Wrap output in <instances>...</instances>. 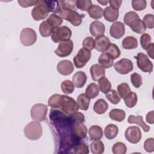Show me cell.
<instances>
[{
  "mask_svg": "<svg viewBox=\"0 0 154 154\" xmlns=\"http://www.w3.org/2000/svg\"><path fill=\"white\" fill-rule=\"evenodd\" d=\"M91 56L90 51L85 48H81L73 58V63L76 68L84 67L90 60Z\"/></svg>",
  "mask_w": 154,
  "mask_h": 154,
  "instance_id": "obj_8",
  "label": "cell"
},
{
  "mask_svg": "<svg viewBox=\"0 0 154 154\" xmlns=\"http://www.w3.org/2000/svg\"><path fill=\"white\" fill-rule=\"evenodd\" d=\"M153 111H151L149 112L146 117V122L150 124H153L154 123V118H153Z\"/></svg>",
  "mask_w": 154,
  "mask_h": 154,
  "instance_id": "obj_58",
  "label": "cell"
},
{
  "mask_svg": "<svg viewBox=\"0 0 154 154\" xmlns=\"http://www.w3.org/2000/svg\"><path fill=\"white\" fill-rule=\"evenodd\" d=\"M73 48V42L69 39L66 41L60 42L57 48L55 50L57 55L60 57H66L70 55Z\"/></svg>",
  "mask_w": 154,
  "mask_h": 154,
  "instance_id": "obj_10",
  "label": "cell"
},
{
  "mask_svg": "<svg viewBox=\"0 0 154 154\" xmlns=\"http://www.w3.org/2000/svg\"><path fill=\"white\" fill-rule=\"evenodd\" d=\"M112 151L114 154H125L127 151V147L122 142H117L113 145Z\"/></svg>",
  "mask_w": 154,
  "mask_h": 154,
  "instance_id": "obj_45",
  "label": "cell"
},
{
  "mask_svg": "<svg viewBox=\"0 0 154 154\" xmlns=\"http://www.w3.org/2000/svg\"><path fill=\"white\" fill-rule=\"evenodd\" d=\"M87 77L86 74L82 71H78L76 72L72 78V81L75 86L77 88H82L85 84Z\"/></svg>",
  "mask_w": 154,
  "mask_h": 154,
  "instance_id": "obj_21",
  "label": "cell"
},
{
  "mask_svg": "<svg viewBox=\"0 0 154 154\" xmlns=\"http://www.w3.org/2000/svg\"><path fill=\"white\" fill-rule=\"evenodd\" d=\"M117 91L121 98L124 99L131 91L129 85L125 82H123L118 85Z\"/></svg>",
  "mask_w": 154,
  "mask_h": 154,
  "instance_id": "obj_44",
  "label": "cell"
},
{
  "mask_svg": "<svg viewBox=\"0 0 154 154\" xmlns=\"http://www.w3.org/2000/svg\"><path fill=\"white\" fill-rule=\"evenodd\" d=\"M88 134L90 138L92 140H100L103 137V131L99 126H91L88 129Z\"/></svg>",
  "mask_w": 154,
  "mask_h": 154,
  "instance_id": "obj_29",
  "label": "cell"
},
{
  "mask_svg": "<svg viewBox=\"0 0 154 154\" xmlns=\"http://www.w3.org/2000/svg\"><path fill=\"white\" fill-rule=\"evenodd\" d=\"M108 108V104L103 99H99L93 105L94 111L98 114H104Z\"/></svg>",
  "mask_w": 154,
  "mask_h": 154,
  "instance_id": "obj_24",
  "label": "cell"
},
{
  "mask_svg": "<svg viewBox=\"0 0 154 154\" xmlns=\"http://www.w3.org/2000/svg\"><path fill=\"white\" fill-rule=\"evenodd\" d=\"M105 97L109 102L114 105L119 103L121 100L119 94L115 90H110L105 94Z\"/></svg>",
  "mask_w": 154,
  "mask_h": 154,
  "instance_id": "obj_36",
  "label": "cell"
},
{
  "mask_svg": "<svg viewBox=\"0 0 154 154\" xmlns=\"http://www.w3.org/2000/svg\"><path fill=\"white\" fill-rule=\"evenodd\" d=\"M57 69L59 73L67 76L70 75L74 70V66L72 61L67 60L60 61L57 66Z\"/></svg>",
  "mask_w": 154,
  "mask_h": 154,
  "instance_id": "obj_14",
  "label": "cell"
},
{
  "mask_svg": "<svg viewBox=\"0 0 154 154\" xmlns=\"http://www.w3.org/2000/svg\"><path fill=\"white\" fill-rule=\"evenodd\" d=\"M71 36V29L67 26H61L55 29L51 35V40L55 43H58L68 40Z\"/></svg>",
  "mask_w": 154,
  "mask_h": 154,
  "instance_id": "obj_4",
  "label": "cell"
},
{
  "mask_svg": "<svg viewBox=\"0 0 154 154\" xmlns=\"http://www.w3.org/2000/svg\"><path fill=\"white\" fill-rule=\"evenodd\" d=\"M87 133V128L83 123L77 125L72 128V134L73 138L77 141L84 139L86 137Z\"/></svg>",
  "mask_w": 154,
  "mask_h": 154,
  "instance_id": "obj_16",
  "label": "cell"
},
{
  "mask_svg": "<svg viewBox=\"0 0 154 154\" xmlns=\"http://www.w3.org/2000/svg\"><path fill=\"white\" fill-rule=\"evenodd\" d=\"M65 114L69 116L79 109V106L75 100L66 95H61L60 100L59 108Z\"/></svg>",
  "mask_w": 154,
  "mask_h": 154,
  "instance_id": "obj_1",
  "label": "cell"
},
{
  "mask_svg": "<svg viewBox=\"0 0 154 154\" xmlns=\"http://www.w3.org/2000/svg\"><path fill=\"white\" fill-rule=\"evenodd\" d=\"M90 75L94 81H97L105 75V69L99 64H94L90 67Z\"/></svg>",
  "mask_w": 154,
  "mask_h": 154,
  "instance_id": "obj_18",
  "label": "cell"
},
{
  "mask_svg": "<svg viewBox=\"0 0 154 154\" xmlns=\"http://www.w3.org/2000/svg\"><path fill=\"white\" fill-rule=\"evenodd\" d=\"M47 20L55 29L60 27L63 22V19L60 16L54 13L50 14Z\"/></svg>",
  "mask_w": 154,
  "mask_h": 154,
  "instance_id": "obj_40",
  "label": "cell"
},
{
  "mask_svg": "<svg viewBox=\"0 0 154 154\" xmlns=\"http://www.w3.org/2000/svg\"><path fill=\"white\" fill-rule=\"evenodd\" d=\"M89 30L91 34L97 38L103 35L105 31V26L102 22L95 20L90 23Z\"/></svg>",
  "mask_w": 154,
  "mask_h": 154,
  "instance_id": "obj_15",
  "label": "cell"
},
{
  "mask_svg": "<svg viewBox=\"0 0 154 154\" xmlns=\"http://www.w3.org/2000/svg\"><path fill=\"white\" fill-rule=\"evenodd\" d=\"M132 8L136 11H141L146 8L147 2L145 0H132L131 2Z\"/></svg>",
  "mask_w": 154,
  "mask_h": 154,
  "instance_id": "obj_50",
  "label": "cell"
},
{
  "mask_svg": "<svg viewBox=\"0 0 154 154\" xmlns=\"http://www.w3.org/2000/svg\"><path fill=\"white\" fill-rule=\"evenodd\" d=\"M95 41L91 37H87L82 42V46L84 48L91 51L94 48Z\"/></svg>",
  "mask_w": 154,
  "mask_h": 154,
  "instance_id": "obj_52",
  "label": "cell"
},
{
  "mask_svg": "<svg viewBox=\"0 0 154 154\" xmlns=\"http://www.w3.org/2000/svg\"><path fill=\"white\" fill-rule=\"evenodd\" d=\"M105 52L108 54L113 60L119 58L121 54V52L117 45L112 43H110L108 49Z\"/></svg>",
  "mask_w": 154,
  "mask_h": 154,
  "instance_id": "obj_38",
  "label": "cell"
},
{
  "mask_svg": "<svg viewBox=\"0 0 154 154\" xmlns=\"http://www.w3.org/2000/svg\"><path fill=\"white\" fill-rule=\"evenodd\" d=\"M25 137L30 140L39 139L43 134L41 124L38 121H33L28 123L23 129Z\"/></svg>",
  "mask_w": 154,
  "mask_h": 154,
  "instance_id": "obj_2",
  "label": "cell"
},
{
  "mask_svg": "<svg viewBox=\"0 0 154 154\" xmlns=\"http://www.w3.org/2000/svg\"><path fill=\"white\" fill-rule=\"evenodd\" d=\"M61 94H54L52 95L48 99V105L53 108H58Z\"/></svg>",
  "mask_w": 154,
  "mask_h": 154,
  "instance_id": "obj_48",
  "label": "cell"
},
{
  "mask_svg": "<svg viewBox=\"0 0 154 154\" xmlns=\"http://www.w3.org/2000/svg\"><path fill=\"white\" fill-rule=\"evenodd\" d=\"M151 37L147 33H144L140 37V45L143 49H146L151 43Z\"/></svg>",
  "mask_w": 154,
  "mask_h": 154,
  "instance_id": "obj_53",
  "label": "cell"
},
{
  "mask_svg": "<svg viewBox=\"0 0 154 154\" xmlns=\"http://www.w3.org/2000/svg\"><path fill=\"white\" fill-rule=\"evenodd\" d=\"M39 1H23V0H19L17 1V2L19 3V4L22 7H24V8H26V7H31V6H33V5H37L38 3H39Z\"/></svg>",
  "mask_w": 154,
  "mask_h": 154,
  "instance_id": "obj_55",
  "label": "cell"
},
{
  "mask_svg": "<svg viewBox=\"0 0 154 154\" xmlns=\"http://www.w3.org/2000/svg\"><path fill=\"white\" fill-rule=\"evenodd\" d=\"M119 15V11L117 9L114 8L110 6L106 7L103 10V16L106 20L109 22H116Z\"/></svg>",
  "mask_w": 154,
  "mask_h": 154,
  "instance_id": "obj_19",
  "label": "cell"
},
{
  "mask_svg": "<svg viewBox=\"0 0 154 154\" xmlns=\"http://www.w3.org/2000/svg\"><path fill=\"white\" fill-rule=\"evenodd\" d=\"M89 16L94 19L101 18L103 14V10L99 5L93 4L88 10Z\"/></svg>",
  "mask_w": 154,
  "mask_h": 154,
  "instance_id": "obj_26",
  "label": "cell"
},
{
  "mask_svg": "<svg viewBox=\"0 0 154 154\" xmlns=\"http://www.w3.org/2000/svg\"><path fill=\"white\" fill-rule=\"evenodd\" d=\"M123 99L125 103L128 108H133L137 104L138 100L137 94L135 92L131 91Z\"/></svg>",
  "mask_w": 154,
  "mask_h": 154,
  "instance_id": "obj_35",
  "label": "cell"
},
{
  "mask_svg": "<svg viewBox=\"0 0 154 154\" xmlns=\"http://www.w3.org/2000/svg\"><path fill=\"white\" fill-rule=\"evenodd\" d=\"M46 4L49 8L50 12H52L55 13H59L61 10V8L60 4L59 1H45Z\"/></svg>",
  "mask_w": 154,
  "mask_h": 154,
  "instance_id": "obj_43",
  "label": "cell"
},
{
  "mask_svg": "<svg viewBox=\"0 0 154 154\" xmlns=\"http://www.w3.org/2000/svg\"><path fill=\"white\" fill-rule=\"evenodd\" d=\"M98 84L100 90L106 94L110 90H111V84L106 77L103 76L98 80Z\"/></svg>",
  "mask_w": 154,
  "mask_h": 154,
  "instance_id": "obj_37",
  "label": "cell"
},
{
  "mask_svg": "<svg viewBox=\"0 0 154 154\" xmlns=\"http://www.w3.org/2000/svg\"><path fill=\"white\" fill-rule=\"evenodd\" d=\"M105 149L103 142L99 140L93 141L90 144V150L93 154H102Z\"/></svg>",
  "mask_w": 154,
  "mask_h": 154,
  "instance_id": "obj_34",
  "label": "cell"
},
{
  "mask_svg": "<svg viewBox=\"0 0 154 154\" xmlns=\"http://www.w3.org/2000/svg\"><path fill=\"white\" fill-rule=\"evenodd\" d=\"M125 137L127 141L129 143L132 144H137L141 139V130L137 126H129L125 131Z\"/></svg>",
  "mask_w": 154,
  "mask_h": 154,
  "instance_id": "obj_11",
  "label": "cell"
},
{
  "mask_svg": "<svg viewBox=\"0 0 154 154\" xmlns=\"http://www.w3.org/2000/svg\"><path fill=\"white\" fill-rule=\"evenodd\" d=\"M137 39L133 36H127L122 40V46L125 49H134L138 47Z\"/></svg>",
  "mask_w": 154,
  "mask_h": 154,
  "instance_id": "obj_27",
  "label": "cell"
},
{
  "mask_svg": "<svg viewBox=\"0 0 154 154\" xmlns=\"http://www.w3.org/2000/svg\"><path fill=\"white\" fill-rule=\"evenodd\" d=\"M131 81L132 84L135 88H139L143 84V80L141 75L137 73H133L131 75Z\"/></svg>",
  "mask_w": 154,
  "mask_h": 154,
  "instance_id": "obj_51",
  "label": "cell"
},
{
  "mask_svg": "<svg viewBox=\"0 0 154 154\" xmlns=\"http://www.w3.org/2000/svg\"><path fill=\"white\" fill-rule=\"evenodd\" d=\"M144 149L147 152H153L154 151V139L149 138L144 143Z\"/></svg>",
  "mask_w": 154,
  "mask_h": 154,
  "instance_id": "obj_54",
  "label": "cell"
},
{
  "mask_svg": "<svg viewBox=\"0 0 154 154\" xmlns=\"http://www.w3.org/2000/svg\"><path fill=\"white\" fill-rule=\"evenodd\" d=\"M128 122L130 124H137V125L141 127V128L145 132H147L150 131V126L144 122L143 117L141 116H135L134 115H130L128 117Z\"/></svg>",
  "mask_w": 154,
  "mask_h": 154,
  "instance_id": "obj_20",
  "label": "cell"
},
{
  "mask_svg": "<svg viewBox=\"0 0 154 154\" xmlns=\"http://www.w3.org/2000/svg\"><path fill=\"white\" fill-rule=\"evenodd\" d=\"M76 102L81 109L86 111L88 109L90 99L85 93H81L78 96Z\"/></svg>",
  "mask_w": 154,
  "mask_h": 154,
  "instance_id": "obj_31",
  "label": "cell"
},
{
  "mask_svg": "<svg viewBox=\"0 0 154 154\" xmlns=\"http://www.w3.org/2000/svg\"><path fill=\"white\" fill-rule=\"evenodd\" d=\"M94 41L95 49L100 52H106L111 43L108 37L103 35L97 37Z\"/></svg>",
  "mask_w": 154,
  "mask_h": 154,
  "instance_id": "obj_17",
  "label": "cell"
},
{
  "mask_svg": "<svg viewBox=\"0 0 154 154\" xmlns=\"http://www.w3.org/2000/svg\"><path fill=\"white\" fill-rule=\"evenodd\" d=\"M119 132L118 127L114 124L108 125L104 129L105 137L108 140H112L116 138Z\"/></svg>",
  "mask_w": 154,
  "mask_h": 154,
  "instance_id": "obj_28",
  "label": "cell"
},
{
  "mask_svg": "<svg viewBox=\"0 0 154 154\" xmlns=\"http://www.w3.org/2000/svg\"><path fill=\"white\" fill-rule=\"evenodd\" d=\"M143 22L146 28L153 29L154 28V16L152 14H147L143 17Z\"/></svg>",
  "mask_w": 154,
  "mask_h": 154,
  "instance_id": "obj_49",
  "label": "cell"
},
{
  "mask_svg": "<svg viewBox=\"0 0 154 154\" xmlns=\"http://www.w3.org/2000/svg\"><path fill=\"white\" fill-rule=\"evenodd\" d=\"M37 40V34L31 28H25L22 29L20 34V41L25 46L34 45Z\"/></svg>",
  "mask_w": 154,
  "mask_h": 154,
  "instance_id": "obj_6",
  "label": "cell"
},
{
  "mask_svg": "<svg viewBox=\"0 0 154 154\" xmlns=\"http://www.w3.org/2000/svg\"><path fill=\"white\" fill-rule=\"evenodd\" d=\"M55 30V28L48 22L47 20L43 21L39 26V32L43 37H47L51 35Z\"/></svg>",
  "mask_w": 154,
  "mask_h": 154,
  "instance_id": "obj_23",
  "label": "cell"
},
{
  "mask_svg": "<svg viewBox=\"0 0 154 154\" xmlns=\"http://www.w3.org/2000/svg\"><path fill=\"white\" fill-rule=\"evenodd\" d=\"M97 2L100 4H101L102 5H106L109 3V1H105V0H103V1H97Z\"/></svg>",
  "mask_w": 154,
  "mask_h": 154,
  "instance_id": "obj_59",
  "label": "cell"
},
{
  "mask_svg": "<svg viewBox=\"0 0 154 154\" xmlns=\"http://www.w3.org/2000/svg\"><path fill=\"white\" fill-rule=\"evenodd\" d=\"M73 153L79 154H88L89 153V149L88 145L84 142L78 143L75 145L73 147Z\"/></svg>",
  "mask_w": 154,
  "mask_h": 154,
  "instance_id": "obj_41",
  "label": "cell"
},
{
  "mask_svg": "<svg viewBox=\"0 0 154 154\" xmlns=\"http://www.w3.org/2000/svg\"><path fill=\"white\" fill-rule=\"evenodd\" d=\"M126 116V113L122 109L115 108L111 109L109 112V117L111 119L119 122H122Z\"/></svg>",
  "mask_w": 154,
  "mask_h": 154,
  "instance_id": "obj_30",
  "label": "cell"
},
{
  "mask_svg": "<svg viewBox=\"0 0 154 154\" xmlns=\"http://www.w3.org/2000/svg\"><path fill=\"white\" fill-rule=\"evenodd\" d=\"M92 5V1L90 0H77L76 1V7L82 10L88 11Z\"/></svg>",
  "mask_w": 154,
  "mask_h": 154,
  "instance_id": "obj_47",
  "label": "cell"
},
{
  "mask_svg": "<svg viewBox=\"0 0 154 154\" xmlns=\"http://www.w3.org/2000/svg\"><path fill=\"white\" fill-rule=\"evenodd\" d=\"M31 117L33 120L42 122L45 120L48 106L43 103H36L31 109Z\"/></svg>",
  "mask_w": 154,
  "mask_h": 154,
  "instance_id": "obj_7",
  "label": "cell"
},
{
  "mask_svg": "<svg viewBox=\"0 0 154 154\" xmlns=\"http://www.w3.org/2000/svg\"><path fill=\"white\" fill-rule=\"evenodd\" d=\"M122 1L121 0H111L109 1V4L110 5V7L119 10V8L120 7Z\"/></svg>",
  "mask_w": 154,
  "mask_h": 154,
  "instance_id": "obj_56",
  "label": "cell"
},
{
  "mask_svg": "<svg viewBox=\"0 0 154 154\" xmlns=\"http://www.w3.org/2000/svg\"><path fill=\"white\" fill-rule=\"evenodd\" d=\"M61 88L64 94H70L73 92L75 86L71 81L64 80L61 84Z\"/></svg>",
  "mask_w": 154,
  "mask_h": 154,
  "instance_id": "obj_39",
  "label": "cell"
},
{
  "mask_svg": "<svg viewBox=\"0 0 154 154\" xmlns=\"http://www.w3.org/2000/svg\"><path fill=\"white\" fill-rule=\"evenodd\" d=\"M138 67L144 72L150 73L153 71V64L148 57L143 52H139L135 57Z\"/></svg>",
  "mask_w": 154,
  "mask_h": 154,
  "instance_id": "obj_9",
  "label": "cell"
},
{
  "mask_svg": "<svg viewBox=\"0 0 154 154\" xmlns=\"http://www.w3.org/2000/svg\"><path fill=\"white\" fill-rule=\"evenodd\" d=\"M129 26L134 32L137 34H143L146 30V28L143 20L140 18L135 20Z\"/></svg>",
  "mask_w": 154,
  "mask_h": 154,
  "instance_id": "obj_33",
  "label": "cell"
},
{
  "mask_svg": "<svg viewBox=\"0 0 154 154\" xmlns=\"http://www.w3.org/2000/svg\"><path fill=\"white\" fill-rule=\"evenodd\" d=\"M99 86L94 83H90L88 85L85 89V94L90 99H94L99 95Z\"/></svg>",
  "mask_w": 154,
  "mask_h": 154,
  "instance_id": "obj_32",
  "label": "cell"
},
{
  "mask_svg": "<svg viewBox=\"0 0 154 154\" xmlns=\"http://www.w3.org/2000/svg\"><path fill=\"white\" fill-rule=\"evenodd\" d=\"M50 13L45 1H40L31 11V16L34 20L38 21L46 18Z\"/></svg>",
  "mask_w": 154,
  "mask_h": 154,
  "instance_id": "obj_5",
  "label": "cell"
},
{
  "mask_svg": "<svg viewBox=\"0 0 154 154\" xmlns=\"http://www.w3.org/2000/svg\"><path fill=\"white\" fill-rule=\"evenodd\" d=\"M140 18L138 14L133 11H130L125 14L123 18L124 23L130 26L135 20Z\"/></svg>",
  "mask_w": 154,
  "mask_h": 154,
  "instance_id": "obj_42",
  "label": "cell"
},
{
  "mask_svg": "<svg viewBox=\"0 0 154 154\" xmlns=\"http://www.w3.org/2000/svg\"><path fill=\"white\" fill-rule=\"evenodd\" d=\"M99 64L104 69L110 68L113 66L114 60L106 52H103L98 58Z\"/></svg>",
  "mask_w": 154,
  "mask_h": 154,
  "instance_id": "obj_25",
  "label": "cell"
},
{
  "mask_svg": "<svg viewBox=\"0 0 154 154\" xmlns=\"http://www.w3.org/2000/svg\"><path fill=\"white\" fill-rule=\"evenodd\" d=\"M60 16L66 20L69 21L73 26H79L82 22L84 15L80 14L79 13L75 10H61L58 13Z\"/></svg>",
  "mask_w": 154,
  "mask_h": 154,
  "instance_id": "obj_3",
  "label": "cell"
},
{
  "mask_svg": "<svg viewBox=\"0 0 154 154\" xmlns=\"http://www.w3.org/2000/svg\"><path fill=\"white\" fill-rule=\"evenodd\" d=\"M67 120L70 125L73 127L84 122L85 117L82 113L76 111L67 116Z\"/></svg>",
  "mask_w": 154,
  "mask_h": 154,
  "instance_id": "obj_22",
  "label": "cell"
},
{
  "mask_svg": "<svg viewBox=\"0 0 154 154\" xmlns=\"http://www.w3.org/2000/svg\"><path fill=\"white\" fill-rule=\"evenodd\" d=\"M153 48H154V43H150V44L149 45V46L146 48V52L147 54L149 55V57L152 58H154L153 56Z\"/></svg>",
  "mask_w": 154,
  "mask_h": 154,
  "instance_id": "obj_57",
  "label": "cell"
},
{
  "mask_svg": "<svg viewBox=\"0 0 154 154\" xmlns=\"http://www.w3.org/2000/svg\"><path fill=\"white\" fill-rule=\"evenodd\" d=\"M133 63L128 58H122L114 64V69L122 75H126L133 70Z\"/></svg>",
  "mask_w": 154,
  "mask_h": 154,
  "instance_id": "obj_12",
  "label": "cell"
},
{
  "mask_svg": "<svg viewBox=\"0 0 154 154\" xmlns=\"http://www.w3.org/2000/svg\"><path fill=\"white\" fill-rule=\"evenodd\" d=\"M61 10H74L76 7V1L67 0L59 1Z\"/></svg>",
  "mask_w": 154,
  "mask_h": 154,
  "instance_id": "obj_46",
  "label": "cell"
},
{
  "mask_svg": "<svg viewBox=\"0 0 154 154\" xmlns=\"http://www.w3.org/2000/svg\"><path fill=\"white\" fill-rule=\"evenodd\" d=\"M125 33V28L124 24L121 22H116L112 24L109 29L110 35L116 38H122Z\"/></svg>",
  "mask_w": 154,
  "mask_h": 154,
  "instance_id": "obj_13",
  "label": "cell"
}]
</instances>
